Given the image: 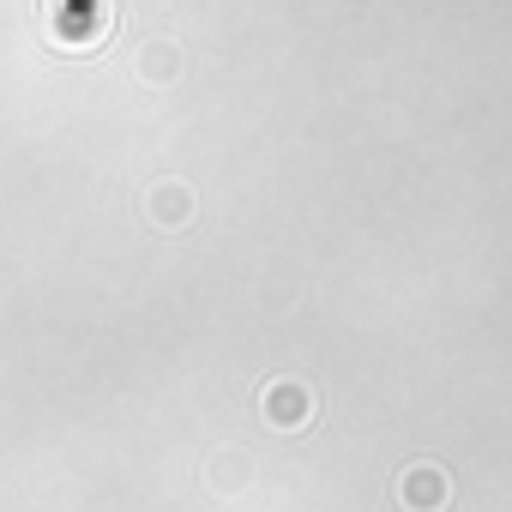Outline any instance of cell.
<instances>
[{"mask_svg":"<svg viewBox=\"0 0 512 512\" xmlns=\"http://www.w3.org/2000/svg\"><path fill=\"white\" fill-rule=\"evenodd\" d=\"M398 500H404L410 512H440V506H446V470H434V464H416V470H404V482H398Z\"/></svg>","mask_w":512,"mask_h":512,"instance_id":"1","label":"cell"},{"mask_svg":"<svg viewBox=\"0 0 512 512\" xmlns=\"http://www.w3.org/2000/svg\"><path fill=\"white\" fill-rule=\"evenodd\" d=\"M266 416H272L278 428H302V422H308V392H302V386H272V392H266Z\"/></svg>","mask_w":512,"mask_h":512,"instance_id":"2","label":"cell"}]
</instances>
